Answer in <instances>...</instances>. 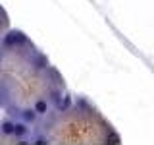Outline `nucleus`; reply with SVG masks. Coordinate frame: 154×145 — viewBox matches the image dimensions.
<instances>
[{
  "label": "nucleus",
  "mask_w": 154,
  "mask_h": 145,
  "mask_svg": "<svg viewBox=\"0 0 154 145\" xmlns=\"http://www.w3.org/2000/svg\"><path fill=\"white\" fill-rule=\"evenodd\" d=\"M17 43H25V37H23V33H19V31H12V33H8V37H6V45H17Z\"/></svg>",
  "instance_id": "f257e3e1"
},
{
  "label": "nucleus",
  "mask_w": 154,
  "mask_h": 145,
  "mask_svg": "<svg viewBox=\"0 0 154 145\" xmlns=\"http://www.w3.org/2000/svg\"><path fill=\"white\" fill-rule=\"evenodd\" d=\"M33 110H35L37 114H46L48 112V103H46V101H37V105H35Z\"/></svg>",
  "instance_id": "f03ea898"
},
{
  "label": "nucleus",
  "mask_w": 154,
  "mask_h": 145,
  "mask_svg": "<svg viewBox=\"0 0 154 145\" xmlns=\"http://www.w3.org/2000/svg\"><path fill=\"white\" fill-rule=\"evenodd\" d=\"M0 130H2V134L12 135L14 134V122H4L2 126H0Z\"/></svg>",
  "instance_id": "7ed1b4c3"
},
{
  "label": "nucleus",
  "mask_w": 154,
  "mask_h": 145,
  "mask_svg": "<svg viewBox=\"0 0 154 145\" xmlns=\"http://www.w3.org/2000/svg\"><path fill=\"white\" fill-rule=\"evenodd\" d=\"M25 134H27L25 124H14V135H25Z\"/></svg>",
  "instance_id": "20e7f679"
},
{
  "label": "nucleus",
  "mask_w": 154,
  "mask_h": 145,
  "mask_svg": "<svg viewBox=\"0 0 154 145\" xmlns=\"http://www.w3.org/2000/svg\"><path fill=\"white\" fill-rule=\"evenodd\" d=\"M35 118H37V112H35V110H31V108H29V110H23V120H25V122H33Z\"/></svg>",
  "instance_id": "39448f33"
},
{
  "label": "nucleus",
  "mask_w": 154,
  "mask_h": 145,
  "mask_svg": "<svg viewBox=\"0 0 154 145\" xmlns=\"http://www.w3.org/2000/svg\"><path fill=\"white\" fill-rule=\"evenodd\" d=\"M37 68H46V60H45L42 56L37 58Z\"/></svg>",
  "instance_id": "423d86ee"
}]
</instances>
